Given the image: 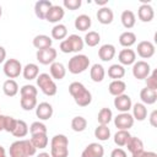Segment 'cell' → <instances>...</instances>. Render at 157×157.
I'll return each mask as SVG.
<instances>
[{
    "label": "cell",
    "instance_id": "52a82bcc",
    "mask_svg": "<svg viewBox=\"0 0 157 157\" xmlns=\"http://www.w3.org/2000/svg\"><path fill=\"white\" fill-rule=\"evenodd\" d=\"M22 72V65L17 59H7L4 64V74L9 78H16Z\"/></svg>",
    "mask_w": 157,
    "mask_h": 157
},
{
    "label": "cell",
    "instance_id": "3957f363",
    "mask_svg": "<svg viewBox=\"0 0 157 157\" xmlns=\"http://www.w3.org/2000/svg\"><path fill=\"white\" fill-rule=\"evenodd\" d=\"M50 156L52 157H67L69 156V139L65 135L58 134L52 137Z\"/></svg>",
    "mask_w": 157,
    "mask_h": 157
},
{
    "label": "cell",
    "instance_id": "5b68a950",
    "mask_svg": "<svg viewBox=\"0 0 157 157\" xmlns=\"http://www.w3.org/2000/svg\"><path fill=\"white\" fill-rule=\"evenodd\" d=\"M90 66V59L87 55L85 54H76L74 55L70 60H69V64H67V69L71 74L74 75H77V74H81L83 71H86Z\"/></svg>",
    "mask_w": 157,
    "mask_h": 157
},
{
    "label": "cell",
    "instance_id": "d590c367",
    "mask_svg": "<svg viewBox=\"0 0 157 157\" xmlns=\"http://www.w3.org/2000/svg\"><path fill=\"white\" fill-rule=\"evenodd\" d=\"M130 136H131V135H130L129 130H118V131L115 132V135H114V142H115V145H118L119 147H123V146L126 145V142L129 141Z\"/></svg>",
    "mask_w": 157,
    "mask_h": 157
},
{
    "label": "cell",
    "instance_id": "b9f144b4",
    "mask_svg": "<svg viewBox=\"0 0 157 157\" xmlns=\"http://www.w3.org/2000/svg\"><path fill=\"white\" fill-rule=\"evenodd\" d=\"M20 104L23 110H32L37 107V97H21Z\"/></svg>",
    "mask_w": 157,
    "mask_h": 157
},
{
    "label": "cell",
    "instance_id": "e0dca14e",
    "mask_svg": "<svg viewBox=\"0 0 157 157\" xmlns=\"http://www.w3.org/2000/svg\"><path fill=\"white\" fill-rule=\"evenodd\" d=\"M137 16L142 22H151L155 17V11L153 7L150 4H142L140 5L137 10Z\"/></svg>",
    "mask_w": 157,
    "mask_h": 157
},
{
    "label": "cell",
    "instance_id": "e575fe53",
    "mask_svg": "<svg viewBox=\"0 0 157 157\" xmlns=\"http://www.w3.org/2000/svg\"><path fill=\"white\" fill-rule=\"evenodd\" d=\"M31 142L33 144V146L36 148H45L48 146V136L47 134H36V135H32L31 136Z\"/></svg>",
    "mask_w": 157,
    "mask_h": 157
},
{
    "label": "cell",
    "instance_id": "4fadbf2b",
    "mask_svg": "<svg viewBox=\"0 0 157 157\" xmlns=\"http://www.w3.org/2000/svg\"><path fill=\"white\" fill-rule=\"evenodd\" d=\"M103 156H104V148L98 142H92L87 145L81 153V157H103Z\"/></svg>",
    "mask_w": 157,
    "mask_h": 157
},
{
    "label": "cell",
    "instance_id": "4dcf8cb0",
    "mask_svg": "<svg viewBox=\"0 0 157 157\" xmlns=\"http://www.w3.org/2000/svg\"><path fill=\"white\" fill-rule=\"evenodd\" d=\"M2 91H4L5 96H7V97H13V96H16V94L18 93V85H17V82H16L15 80L9 78V80H6V81L4 82V85H2Z\"/></svg>",
    "mask_w": 157,
    "mask_h": 157
},
{
    "label": "cell",
    "instance_id": "c3c4849f",
    "mask_svg": "<svg viewBox=\"0 0 157 157\" xmlns=\"http://www.w3.org/2000/svg\"><path fill=\"white\" fill-rule=\"evenodd\" d=\"M110 157H128V156H126V152H125L123 148L118 147V148H114V150L112 151Z\"/></svg>",
    "mask_w": 157,
    "mask_h": 157
},
{
    "label": "cell",
    "instance_id": "bcb514c9",
    "mask_svg": "<svg viewBox=\"0 0 157 157\" xmlns=\"http://www.w3.org/2000/svg\"><path fill=\"white\" fill-rule=\"evenodd\" d=\"M16 123H17V120L15 118L6 115V118H5V125H4V131L12 132L13 129H15V126H16Z\"/></svg>",
    "mask_w": 157,
    "mask_h": 157
},
{
    "label": "cell",
    "instance_id": "836d02e7",
    "mask_svg": "<svg viewBox=\"0 0 157 157\" xmlns=\"http://www.w3.org/2000/svg\"><path fill=\"white\" fill-rule=\"evenodd\" d=\"M67 36V28L63 23H58L52 28V38L58 40H64Z\"/></svg>",
    "mask_w": 157,
    "mask_h": 157
},
{
    "label": "cell",
    "instance_id": "ffe728a7",
    "mask_svg": "<svg viewBox=\"0 0 157 157\" xmlns=\"http://www.w3.org/2000/svg\"><path fill=\"white\" fill-rule=\"evenodd\" d=\"M115 47L113 44H103L98 50V56L103 61H109L115 56Z\"/></svg>",
    "mask_w": 157,
    "mask_h": 157
},
{
    "label": "cell",
    "instance_id": "44dd1931",
    "mask_svg": "<svg viewBox=\"0 0 157 157\" xmlns=\"http://www.w3.org/2000/svg\"><path fill=\"white\" fill-rule=\"evenodd\" d=\"M49 71H50V77L53 80H63L66 75L65 66L61 63H58V61H54L53 64H50Z\"/></svg>",
    "mask_w": 157,
    "mask_h": 157
},
{
    "label": "cell",
    "instance_id": "f35d334b",
    "mask_svg": "<svg viewBox=\"0 0 157 157\" xmlns=\"http://www.w3.org/2000/svg\"><path fill=\"white\" fill-rule=\"evenodd\" d=\"M99 42H101V36L96 31L87 32L85 36V39H83V43H86L88 47H96V45H98Z\"/></svg>",
    "mask_w": 157,
    "mask_h": 157
},
{
    "label": "cell",
    "instance_id": "9a60e30c",
    "mask_svg": "<svg viewBox=\"0 0 157 157\" xmlns=\"http://www.w3.org/2000/svg\"><path fill=\"white\" fill-rule=\"evenodd\" d=\"M53 113H54V109H53L52 104H49L48 102H42V103L37 104V107H36V115L39 118V120L50 119Z\"/></svg>",
    "mask_w": 157,
    "mask_h": 157
},
{
    "label": "cell",
    "instance_id": "ba28073f",
    "mask_svg": "<svg viewBox=\"0 0 157 157\" xmlns=\"http://www.w3.org/2000/svg\"><path fill=\"white\" fill-rule=\"evenodd\" d=\"M151 74V66L145 60H139L132 64V75L137 80H145Z\"/></svg>",
    "mask_w": 157,
    "mask_h": 157
},
{
    "label": "cell",
    "instance_id": "681fc988",
    "mask_svg": "<svg viewBox=\"0 0 157 157\" xmlns=\"http://www.w3.org/2000/svg\"><path fill=\"white\" fill-rule=\"evenodd\" d=\"M156 119H157V110H153V112L151 113V115H150V123H151L152 126H157Z\"/></svg>",
    "mask_w": 157,
    "mask_h": 157
},
{
    "label": "cell",
    "instance_id": "8fae6325",
    "mask_svg": "<svg viewBox=\"0 0 157 157\" xmlns=\"http://www.w3.org/2000/svg\"><path fill=\"white\" fill-rule=\"evenodd\" d=\"M155 45L150 40H142L137 44V48H136V52L139 54V56H141L142 59H148V58H152L155 55Z\"/></svg>",
    "mask_w": 157,
    "mask_h": 157
},
{
    "label": "cell",
    "instance_id": "f546056e",
    "mask_svg": "<svg viewBox=\"0 0 157 157\" xmlns=\"http://www.w3.org/2000/svg\"><path fill=\"white\" fill-rule=\"evenodd\" d=\"M119 43H120V45H123L125 48H130L131 45H134L136 43V34L130 31L123 32L119 36Z\"/></svg>",
    "mask_w": 157,
    "mask_h": 157
},
{
    "label": "cell",
    "instance_id": "f5cc1de1",
    "mask_svg": "<svg viewBox=\"0 0 157 157\" xmlns=\"http://www.w3.org/2000/svg\"><path fill=\"white\" fill-rule=\"evenodd\" d=\"M0 157H7L6 156V152H5V148L2 146H0Z\"/></svg>",
    "mask_w": 157,
    "mask_h": 157
},
{
    "label": "cell",
    "instance_id": "7a4b0ae2",
    "mask_svg": "<svg viewBox=\"0 0 157 157\" xmlns=\"http://www.w3.org/2000/svg\"><path fill=\"white\" fill-rule=\"evenodd\" d=\"M37 148L33 146L31 140H18L10 146V157H31L34 156Z\"/></svg>",
    "mask_w": 157,
    "mask_h": 157
},
{
    "label": "cell",
    "instance_id": "1f68e13d",
    "mask_svg": "<svg viewBox=\"0 0 157 157\" xmlns=\"http://www.w3.org/2000/svg\"><path fill=\"white\" fill-rule=\"evenodd\" d=\"M125 146L128 147V151L131 155H134V153L140 152V151L144 150V142L139 137H136V136H130V139H129V141L126 142Z\"/></svg>",
    "mask_w": 157,
    "mask_h": 157
},
{
    "label": "cell",
    "instance_id": "277c9868",
    "mask_svg": "<svg viewBox=\"0 0 157 157\" xmlns=\"http://www.w3.org/2000/svg\"><path fill=\"white\" fill-rule=\"evenodd\" d=\"M83 39L77 34H70L64 40L60 42V50L65 54L67 53H78L83 49Z\"/></svg>",
    "mask_w": 157,
    "mask_h": 157
},
{
    "label": "cell",
    "instance_id": "816d5d0a",
    "mask_svg": "<svg viewBox=\"0 0 157 157\" xmlns=\"http://www.w3.org/2000/svg\"><path fill=\"white\" fill-rule=\"evenodd\" d=\"M5 118L6 115L0 114V131H4V125H5Z\"/></svg>",
    "mask_w": 157,
    "mask_h": 157
},
{
    "label": "cell",
    "instance_id": "6f0895ef",
    "mask_svg": "<svg viewBox=\"0 0 157 157\" xmlns=\"http://www.w3.org/2000/svg\"><path fill=\"white\" fill-rule=\"evenodd\" d=\"M2 16V7H1V5H0V17Z\"/></svg>",
    "mask_w": 157,
    "mask_h": 157
},
{
    "label": "cell",
    "instance_id": "30bf717a",
    "mask_svg": "<svg viewBox=\"0 0 157 157\" xmlns=\"http://www.w3.org/2000/svg\"><path fill=\"white\" fill-rule=\"evenodd\" d=\"M134 118L132 115L128 112V113H120L114 118V125L119 129V130H129L130 128H132L134 125Z\"/></svg>",
    "mask_w": 157,
    "mask_h": 157
},
{
    "label": "cell",
    "instance_id": "d6986e66",
    "mask_svg": "<svg viewBox=\"0 0 157 157\" xmlns=\"http://www.w3.org/2000/svg\"><path fill=\"white\" fill-rule=\"evenodd\" d=\"M114 18V13L112 11V9H109L108 6H103L97 11V20L99 23L102 25H109L113 22Z\"/></svg>",
    "mask_w": 157,
    "mask_h": 157
},
{
    "label": "cell",
    "instance_id": "f1b7e54d",
    "mask_svg": "<svg viewBox=\"0 0 157 157\" xmlns=\"http://www.w3.org/2000/svg\"><path fill=\"white\" fill-rule=\"evenodd\" d=\"M120 20H121V23L125 28L130 29L135 26V22H136V17H135V13L131 11V10H124L121 12V16H120Z\"/></svg>",
    "mask_w": 157,
    "mask_h": 157
},
{
    "label": "cell",
    "instance_id": "ac0fdd59",
    "mask_svg": "<svg viewBox=\"0 0 157 157\" xmlns=\"http://www.w3.org/2000/svg\"><path fill=\"white\" fill-rule=\"evenodd\" d=\"M53 6L52 1L49 0H39L34 5V13L39 20H45V15L49 11V9Z\"/></svg>",
    "mask_w": 157,
    "mask_h": 157
},
{
    "label": "cell",
    "instance_id": "f6af8a7d",
    "mask_svg": "<svg viewBox=\"0 0 157 157\" xmlns=\"http://www.w3.org/2000/svg\"><path fill=\"white\" fill-rule=\"evenodd\" d=\"M146 87L153 91H157V71L155 70L152 74H150L146 78Z\"/></svg>",
    "mask_w": 157,
    "mask_h": 157
},
{
    "label": "cell",
    "instance_id": "7402d4cb",
    "mask_svg": "<svg viewBox=\"0 0 157 157\" xmlns=\"http://www.w3.org/2000/svg\"><path fill=\"white\" fill-rule=\"evenodd\" d=\"M33 47L37 48L38 50L40 49H45V48H50L52 44H53V39L49 37V36H45V34H38L33 38Z\"/></svg>",
    "mask_w": 157,
    "mask_h": 157
},
{
    "label": "cell",
    "instance_id": "8d00e7d4",
    "mask_svg": "<svg viewBox=\"0 0 157 157\" xmlns=\"http://www.w3.org/2000/svg\"><path fill=\"white\" fill-rule=\"evenodd\" d=\"M112 118H113V113L109 108H102L97 115V120H98L99 125H108L110 123Z\"/></svg>",
    "mask_w": 157,
    "mask_h": 157
},
{
    "label": "cell",
    "instance_id": "83f0119b",
    "mask_svg": "<svg viewBox=\"0 0 157 157\" xmlns=\"http://www.w3.org/2000/svg\"><path fill=\"white\" fill-rule=\"evenodd\" d=\"M131 109H132V114L131 115H132L134 119H136L139 121H142V120L146 119V117H147V108H146V105L144 103H135L131 107Z\"/></svg>",
    "mask_w": 157,
    "mask_h": 157
},
{
    "label": "cell",
    "instance_id": "f907efd6",
    "mask_svg": "<svg viewBox=\"0 0 157 157\" xmlns=\"http://www.w3.org/2000/svg\"><path fill=\"white\" fill-rule=\"evenodd\" d=\"M5 59H6V50L4 47L0 45V64H2L5 61Z\"/></svg>",
    "mask_w": 157,
    "mask_h": 157
},
{
    "label": "cell",
    "instance_id": "603a6c76",
    "mask_svg": "<svg viewBox=\"0 0 157 157\" xmlns=\"http://www.w3.org/2000/svg\"><path fill=\"white\" fill-rule=\"evenodd\" d=\"M75 28L81 31V32H85L87 29H90L91 25H92V21H91V17L88 15H78L76 18H75Z\"/></svg>",
    "mask_w": 157,
    "mask_h": 157
},
{
    "label": "cell",
    "instance_id": "7c38bea8",
    "mask_svg": "<svg viewBox=\"0 0 157 157\" xmlns=\"http://www.w3.org/2000/svg\"><path fill=\"white\" fill-rule=\"evenodd\" d=\"M114 107L120 113H128L131 109V107H132L131 98L128 94H125V93H123L120 96H117L114 98Z\"/></svg>",
    "mask_w": 157,
    "mask_h": 157
},
{
    "label": "cell",
    "instance_id": "2e32d148",
    "mask_svg": "<svg viewBox=\"0 0 157 157\" xmlns=\"http://www.w3.org/2000/svg\"><path fill=\"white\" fill-rule=\"evenodd\" d=\"M118 60L120 65H132L136 60V53L132 49H121L118 54Z\"/></svg>",
    "mask_w": 157,
    "mask_h": 157
},
{
    "label": "cell",
    "instance_id": "11a10c76",
    "mask_svg": "<svg viewBox=\"0 0 157 157\" xmlns=\"http://www.w3.org/2000/svg\"><path fill=\"white\" fill-rule=\"evenodd\" d=\"M37 157H52V156L49 153H47V152H40V153L37 155Z\"/></svg>",
    "mask_w": 157,
    "mask_h": 157
},
{
    "label": "cell",
    "instance_id": "ab89813d",
    "mask_svg": "<svg viewBox=\"0 0 157 157\" xmlns=\"http://www.w3.org/2000/svg\"><path fill=\"white\" fill-rule=\"evenodd\" d=\"M87 128V120L83 117H75L71 120V129L76 132H81Z\"/></svg>",
    "mask_w": 157,
    "mask_h": 157
},
{
    "label": "cell",
    "instance_id": "60d3db41",
    "mask_svg": "<svg viewBox=\"0 0 157 157\" xmlns=\"http://www.w3.org/2000/svg\"><path fill=\"white\" fill-rule=\"evenodd\" d=\"M94 136L99 141H107L110 137V130H109L108 125H98L94 129Z\"/></svg>",
    "mask_w": 157,
    "mask_h": 157
},
{
    "label": "cell",
    "instance_id": "4316f807",
    "mask_svg": "<svg viewBox=\"0 0 157 157\" xmlns=\"http://www.w3.org/2000/svg\"><path fill=\"white\" fill-rule=\"evenodd\" d=\"M140 98H141L144 104H153L157 101V91H153V90L145 87L140 92Z\"/></svg>",
    "mask_w": 157,
    "mask_h": 157
},
{
    "label": "cell",
    "instance_id": "db71d44e",
    "mask_svg": "<svg viewBox=\"0 0 157 157\" xmlns=\"http://www.w3.org/2000/svg\"><path fill=\"white\" fill-rule=\"evenodd\" d=\"M146 157H157V153L156 152H152V151H147Z\"/></svg>",
    "mask_w": 157,
    "mask_h": 157
},
{
    "label": "cell",
    "instance_id": "9c48e42d",
    "mask_svg": "<svg viewBox=\"0 0 157 157\" xmlns=\"http://www.w3.org/2000/svg\"><path fill=\"white\" fill-rule=\"evenodd\" d=\"M37 60L43 64V65H49V64H53L56 59V50L50 47V48H45V49H40V50H37Z\"/></svg>",
    "mask_w": 157,
    "mask_h": 157
},
{
    "label": "cell",
    "instance_id": "6da1fadb",
    "mask_svg": "<svg viewBox=\"0 0 157 157\" xmlns=\"http://www.w3.org/2000/svg\"><path fill=\"white\" fill-rule=\"evenodd\" d=\"M69 92L72 96L75 103L80 107H87L92 102V94L91 92L85 87L83 83L81 82H71L69 86Z\"/></svg>",
    "mask_w": 157,
    "mask_h": 157
},
{
    "label": "cell",
    "instance_id": "5bb4252c",
    "mask_svg": "<svg viewBox=\"0 0 157 157\" xmlns=\"http://www.w3.org/2000/svg\"><path fill=\"white\" fill-rule=\"evenodd\" d=\"M64 15H65V10H64L63 6L53 5V6L49 9V11L47 12L45 20H47L48 22H50V23H56V22H59L60 20H63Z\"/></svg>",
    "mask_w": 157,
    "mask_h": 157
},
{
    "label": "cell",
    "instance_id": "d6a6232c",
    "mask_svg": "<svg viewBox=\"0 0 157 157\" xmlns=\"http://www.w3.org/2000/svg\"><path fill=\"white\" fill-rule=\"evenodd\" d=\"M125 75V69L120 64H113L108 67V76L113 80H120Z\"/></svg>",
    "mask_w": 157,
    "mask_h": 157
},
{
    "label": "cell",
    "instance_id": "74e56055",
    "mask_svg": "<svg viewBox=\"0 0 157 157\" xmlns=\"http://www.w3.org/2000/svg\"><path fill=\"white\" fill-rule=\"evenodd\" d=\"M11 134L16 137H25L28 134V125L26 124L25 120H17L16 126Z\"/></svg>",
    "mask_w": 157,
    "mask_h": 157
},
{
    "label": "cell",
    "instance_id": "7bdbcfd3",
    "mask_svg": "<svg viewBox=\"0 0 157 157\" xmlns=\"http://www.w3.org/2000/svg\"><path fill=\"white\" fill-rule=\"evenodd\" d=\"M21 97H37V88L33 85H25L20 88Z\"/></svg>",
    "mask_w": 157,
    "mask_h": 157
},
{
    "label": "cell",
    "instance_id": "cb8c5ba5",
    "mask_svg": "<svg viewBox=\"0 0 157 157\" xmlns=\"http://www.w3.org/2000/svg\"><path fill=\"white\" fill-rule=\"evenodd\" d=\"M126 90V83L121 80H113L109 86H108V91L112 96L117 97V96H120L124 93V91Z\"/></svg>",
    "mask_w": 157,
    "mask_h": 157
},
{
    "label": "cell",
    "instance_id": "ee69618b",
    "mask_svg": "<svg viewBox=\"0 0 157 157\" xmlns=\"http://www.w3.org/2000/svg\"><path fill=\"white\" fill-rule=\"evenodd\" d=\"M29 131L31 135H36V134H47V126L45 124H43L42 121H33L29 126Z\"/></svg>",
    "mask_w": 157,
    "mask_h": 157
},
{
    "label": "cell",
    "instance_id": "7dc6e473",
    "mask_svg": "<svg viewBox=\"0 0 157 157\" xmlns=\"http://www.w3.org/2000/svg\"><path fill=\"white\" fill-rule=\"evenodd\" d=\"M81 4H82L81 0H64V2H63L64 7L71 10V11L77 10V9L81 6Z\"/></svg>",
    "mask_w": 157,
    "mask_h": 157
},
{
    "label": "cell",
    "instance_id": "d4e9b609",
    "mask_svg": "<svg viewBox=\"0 0 157 157\" xmlns=\"http://www.w3.org/2000/svg\"><path fill=\"white\" fill-rule=\"evenodd\" d=\"M22 75L26 80H34L37 78V76L39 75V67L37 64H33V63H29L27 64L25 67H22Z\"/></svg>",
    "mask_w": 157,
    "mask_h": 157
},
{
    "label": "cell",
    "instance_id": "8992f818",
    "mask_svg": "<svg viewBox=\"0 0 157 157\" xmlns=\"http://www.w3.org/2000/svg\"><path fill=\"white\" fill-rule=\"evenodd\" d=\"M37 85L38 87L40 88V91L45 94V96H55L56 94V91H58V87H56V83L54 82V80L50 77L49 74H39L37 76Z\"/></svg>",
    "mask_w": 157,
    "mask_h": 157
},
{
    "label": "cell",
    "instance_id": "9f6ffc18",
    "mask_svg": "<svg viewBox=\"0 0 157 157\" xmlns=\"http://www.w3.org/2000/svg\"><path fill=\"white\" fill-rule=\"evenodd\" d=\"M96 4H97V5H102V7H103L104 5H107V1H98V0H97Z\"/></svg>",
    "mask_w": 157,
    "mask_h": 157
},
{
    "label": "cell",
    "instance_id": "484cf974",
    "mask_svg": "<svg viewBox=\"0 0 157 157\" xmlns=\"http://www.w3.org/2000/svg\"><path fill=\"white\" fill-rule=\"evenodd\" d=\"M90 76L93 82H102L105 76L104 67L101 64H93L91 70H90Z\"/></svg>",
    "mask_w": 157,
    "mask_h": 157
}]
</instances>
